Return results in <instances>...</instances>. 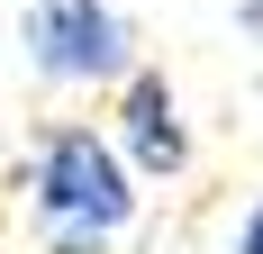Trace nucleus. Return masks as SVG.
Returning <instances> with one entry per match:
<instances>
[{
	"instance_id": "f257e3e1",
	"label": "nucleus",
	"mask_w": 263,
	"mask_h": 254,
	"mask_svg": "<svg viewBox=\"0 0 263 254\" xmlns=\"http://www.w3.org/2000/svg\"><path fill=\"white\" fill-rule=\"evenodd\" d=\"M27 218L46 236V254H109L136 218V164L118 136L91 118H64L27 154Z\"/></svg>"
},
{
	"instance_id": "f03ea898",
	"label": "nucleus",
	"mask_w": 263,
	"mask_h": 254,
	"mask_svg": "<svg viewBox=\"0 0 263 254\" xmlns=\"http://www.w3.org/2000/svg\"><path fill=\"white\" fill-rule=\"evenodd\" d=\"M36 82H64V91H100L136 64V27L118 0H27V27H18Z\"/></svg>"
},
{
	"instance_id": "20e7f679",
	"label": "nucleus",
	"mask_w": 263,
	"mask_h": 254,
	"mask_svg": "<svg viewBox=\"0 0 263 254\" xmlns=\"http://www.w3.org/2000/svg\"><path fill=\"white\" fill-rule=\"evenodd\" d=\"M236 254H263V200H254V209L236 218Z\"/></svg>"
},
{
	"instance_id": "7ed1b4c3",
	"label": "nucleus",
	"mask_w": 263,
	"mask_h": 254,
	"mask_svg": "<svg viewBox=\"0 0 263 254\" xmlns=\"http://www.w3.org/2000/svg\"><path fill=\"white\" fill-rule=\"evenodd\" d=\"M118 154L136 164V182H173L191 173V118H182V91L163 64H127L118 73Z\"/></svg>"
},
{
	"instance_id": "39448f33",
	"label": "nucleus",
	"mask_w": 263,
	"mask_h": 254,
	"mask_svg": "<svg viewBox=\"0 0 263 254\" xmlns=\"http://www.w3.org/2000/svg\"><path fill=\"white\" fill-rule=\"evenodd\" d=\"M236 27H245V37H263V0H236Z\"/></svg>"
}]
</instances>
